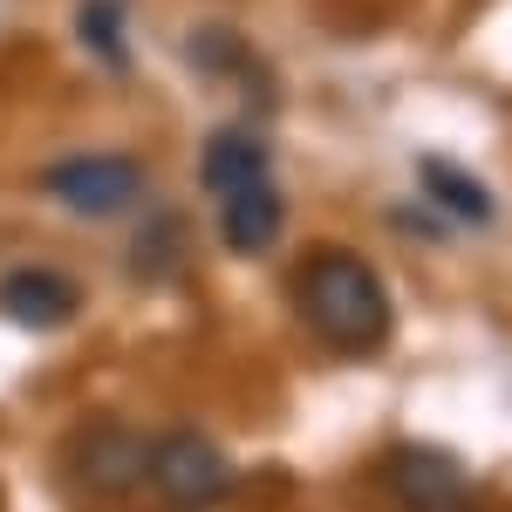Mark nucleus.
I'll list each match as a JSON object with an SVG mask.
<instances>
[{"label":"nucleus","mask_w":512,"mask_h":512,"mask_svg":"<svg viewBox=\"0 0 512 512\" xmlns=\"http://www.w3.org/2000/svg\"><path fill=\"white\" fill-rule=\"evenodd\" d=\"M76 35L103 69H130V41H123V0H82Z\"/></svg>","instance_id":"nucleus-10"},{"label":"nucleus","mask_w":512,"mask_h":512,"mask_svg":"<svg viewBox=\"0 0 512 512\" xmlns=\"http://www.w3.org/2000/svg\"><path fill=\"white\" fill-rule=\"evenodd\" d=\"M383 485L403 512H472V472L437 444H396L383 458Z\"/></svg>","instance_id":"nucleus-4"},{"label":"nucleus","mask_w":512,"mask_h":512,"mask_svg":"<svg viewBox=\"0 0 512 512\" xmlns=\"http://www.w3.org/2000/svg\"><path fill=\"white\" fill-rule=\"evenodd\" d=\"M198 178H205L212 198L246 192V185H267V178H274V151H267L260 130H219V137L205 144V158H198Z\"/></svg>","instance_id":"nucleus-8"},{"label":"nucleus","mask_w":512,"mask_h":512,"mask_svg":"<svg viewBox=\"0 0 512 512\" xmlns=\"http://www.w3.org/2000/svg\"><path fill=\"white\" fill-rule=\"evenodd\" d=\"M144 485L158 492L164 506H185V512H205L233 492V458L212 444L205 431L178 424V431L151 437V465H144Z\"/></svg>","instance_id":"nucleus-2"},{"label":"nucleus","mask_w":512,"mask_h":512,"mask_svg":"<svg viewBox=\"0 0 512 512\" xmlns=\"http://www.w3.org/2000/svg\"><path fill=\"white\" fill-rule=\"evenodd\" d=\"M82 294L69 274H55V267H14V274H0V315L14 321V328H62V321H76Z\"/></svg>","instance_id":"nucleus-6"},{"label":"nucleus","mask_w":512,"mask_h":512,"mask_svg":"<svg viewBox=\"0 0 512 512\" xmlns=\"http://www.w3.org/2000/svg\"><path fill=\"white\" fill-rule=\"evenodd\" d=\"M144 465H151V437L117 424V417H103L96 431L76 437V478L96 492V499L137 492V485H144Z\"/></svg>","instance_id":"nucleus-5"},{"label":"nucleus","mask_w":512,"mask_h":512,"mask_svg":"<svg viewBox=\"0 0 512 512\" xmlns=\"http://www.w3.org/2000/svg\"><path fill=\"white\" fill-rule=\"evenodd\" d=\"M280 226H287V198H280L274 178L219 198V239H226V253H246L253 260V253H267L280 239Z\"/></svg>","instance_id":"nucleus-7"},{"label":"nucleus","mask_w":512,"mask_h":512,"mask_svg":"<svg viewBox=\"0 0 512 512\" xmlns=\"http://www.w3.org/2000/svg\"><path fill=\"white\" fill-rule=\"evenodd\" d=\"M41 192L76 219H117L144 198V164L130 151H76L41 171Z\"/></svg>","instance_id":"nucleus-3"},{"label":"nucleus","mask_w":512,"mask_h":512,"mask_svg":"<svg viewBox=\"0 0 512 512\" xmlns=\"http://www.w3.org/2000/svg\"><path fill=\"white\" fill-rule=\"evenodd\" d=\"M417 185H424V198H431L437 212H451L458 226H492V212H499L492 192L478 185L472 171H458L451 158H424L417 164Z\"/></svg>","instance_id":"nucleus-9"},{"label":"nucleus","mask_w":512,"mask_h":512,"mask_svg":"<svg viewBox=\"0 0 512 512\" xmlns=\"http://www.w3.org/2000/svg\"><path fill=\"white\" fill-rule=\"evenodd\" d=\"M294 301H301V321L335 355H376L396 328L383 274L362 253H349V246H321L315 260L301 267V280H294Z\"/></svg>","instance_id":"nucleus-1"}]
</instances>
